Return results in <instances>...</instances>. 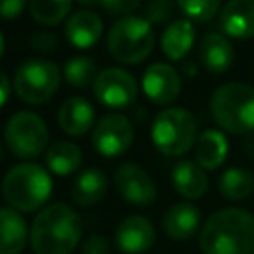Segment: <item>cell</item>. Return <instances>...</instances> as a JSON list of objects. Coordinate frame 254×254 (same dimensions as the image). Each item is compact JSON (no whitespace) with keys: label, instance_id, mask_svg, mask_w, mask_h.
Returning <instances> with one entry per match:
<instances>
[{"label":"cell","instance_id":"cell-33","mask_svg":"<svg viewBox=\"0 0 254 254\" xmlns=\"http://www.w3.org/2000/svg\"><path fill=\"white\" fill-rule=\"evenodd\" d=\"M81 254H109V242L103 236L93 234L83 242Z\"/></svg>","mask_w":254,"mask_h":254},{"label":"cell","instance_id":"cell-32","mask_svg":"<svg viewBox=\"0 0 254 254\" xmlns=\"http://www.w3.org/2000/svg\"><path fill=\"white\" fill-rule=\"evenodd\" d=\"M28 0H0V18L4 20H16L24 8H26Z\"/></svg>","mask_w":254,"mask_h":254},{"label":"cell","instance_id":"cell-15","mask_svg":"<svg viewBox=\"0 0 254 254\" xmlns=\"http://www.w3.org/2000/svg\"><path fill=\"white\" fill-rule=\"evenodd\" d=\"M198 62L210 73H224L234 62L232 44L224 34L208 32L198 44Z\"/></svg>","mask_w":254,"mask_h":254},{"label":"cell","instance_id":"cell-6","mask_svg":"<svg viewBox=\"0 0 254 254\" xmlns=\"http://www.w3.org/2000/svg\"><path fill=\"white\" fill-rule=\"evenodd\" d=\"M151 139L157 151L167 157H181L196 143V123L185 107L159 111L151 125Z\"/></svg>","mask_w":254,"mask_h":254},{"label":"cell","instance_id":"cell-22","mask_svg":"<svg viewBox=\"0 0 254 254\" xmlns=\"http://www.w3.org/2000/svg\"><path fill=\"white\" fill-rule=\"evenodd\" d=\"M28 240V226L14 208H0V254H20Z\"/></svg>","mask_w":254,"mask_h":254},{"label":"cell","instance_id":"cell-36","mask_svg":"<svg viewBox=\"0 0 254 254\" xmlns=\"http://www.w3.org/2000/svg\"><path fill=\"white\" fill-rule=\"evenodd\" d=\"M2 157H4V147H2V143H0V161H2Z\"/></svg>","mask_w":254,"mask_h":254},{"label":"cell","instance_id":"cell-35","mask_svg":"<svg viewBox=\"0 0 254 254\" xmlns=\"http://www.w3.org/2000/svg\"><path fill=\"white\" fill-rule=\"evenodd\" d=\"M2 54H4V36L0 34V58H2Z\"/></svg>","mask_w":254,"mask_h":254},{"label":"cell","instance_id":"cell-2","mask_svg":"<svg viewBox=\"0 0 254 254\" xmlns=\"http://www.w3.org/2000/svg\"><path fill=\"white\" fill-rule=\"evenodd\" d=\"M81 238V220L77 212L64 204L54 202L42 208L30 230V242L36 254H69Z\"/></svg>","mask_w":254,"mask_h":254},{"label":"cell","instance_id":"cell-10","mask_svg":"<svg viewBox=\"0 0 254 254\" xmlns=\"http://www.w3.org/2000/svg\"><path fill=\"white\" fill-rule=\"evenodd\" d=\"M93 93H95L97 101L103 103L105 107L121 109L135 101L137 81L127 69L105 67L99 71V75L93 83Z\"/></svg>","mask_w":254,"mask_h":254},{"label":"cell","instance_id":"cell-18","mask_svg":"<svg viewBox=\"0 0 254 254\" xmlns=\"http://www.w3.org/2000/svg\"><path fill=\"white\" fill-rule=\"evenodd\" d=\"M101 32H103V22L91 10H77L65 22V36L79 50H87L93 44H97Z\"/></svg>","mask_w":254,"mask_h":254},{"label":"cell","instance_id":"cell-24","mask_svg":"<svg viewBox=\"0 0 254 254\" xmlns=\"http://www.w3.org/2000/svg\"><path fill=\"white\" fill-rule=\"evenodd\" d=\"M46 165L54 175L65 177L79 169L81 165V149L69 141L54 143L46 153Z\"/></svg>","mask_w":254,"mask_h":254},{"label":"cell","instance_id":"cell-11","mask_svg":"<svg viewBox=\"0 0 254 254\" xmlns=\"http://www.w3.org/2000/svg\"><path fill=\"white\" fill-rule=\"evenodd\" d=\"M113 185L121 198L135 206H149L157 198V187L151 175L137 163H123L113 173Z\"/></svg>","mask_w":254,"mask_h":254},{"label":"cell","instance_id":"cell-28","mask_svg":"<svg viewBox=\"0 0 254 254\" xmlns=\"http://www.w3.org/2000/svg\"><path fill=\"white\" fill-rule=\"evenodd\" d=\"M179 10L190 22H208L220 10V0H177Z\"/></svg>","mask_w":254,"mask_h":254},{"label":"cell","instance_id":"cell-8","mask_svg":"<svg viewBox=\"0 0 254 254\" xmlns=\"http://www.w3.org/2000/svg\"><path fill=\"white\" fill-rule=\"evenodd\" d=\"M48 127L44 119L34 111L14 113L4 129V141L8 149L20 159H34L48 147Z\"/></svg>","mask_w":254,"mask_h":254},{"label":"cell","instance_id":"cell-20","mask_svg":"<svg viewBox=\"0 0 254 254\" xmlns=\"http://www.w3.org/2000/svg\"><path fill=\"white\" fill-rule=\"evenodd\" d=\"M192 44H194V26L187 18L171 22L161 36V50L173 62L183 60L190 52Z\"/></svg>","mask_w":254,"mask_h":254},{"label":"cell","instance_id":"cell-9","mask_svg":"<svg viewBox=\"0 0 254 254\" xmlns=\"http://www.w3.org/2000/svg\"><path fill=\"white\" fill-rule=\"evenodd\" d=\"M133 137H135L133 125L125 115L107 113L95 123L93 135H91V143H93V147H95V151L99 155H103V157H119L131 147Z\"/></svg>","mask_w":254,"mask_h":254},{"label":"cell","instance_id":"cell-27","mask_svg":"<svg viewBox=\"0 0 254 254\" xmlns=\"http://www.w3.org/2000/svg\"><path fill=\"white\" fill-rule=\"evenodd\" d=\"M73 0H30V14L44 26L60 24L71 10Z\"/></svg>","mask_w":254,"mask_h":254},{"label":"cell","instance_id":"cell-13","mask_svg":"<svg viewBox=\"0 0 254 254\" xmlns=\"http://www.w3.org/2000/svg\"><path fill=\"white\" fill-rule=\"evenodd\" d=\"M155 242V226L149 218L133 214L115 228V246L125 254H143Z\"/></svg>","mask_w":254,"mask_h":254},{"label":"cell","instance_id":"cell-31","mask_svg":"<svg viewBox=\"0 0 254 254\" xmlns=\"http://www.w3.org/2000/svg\"><path fill=\"white\" fill-rule=\"evenodd\" d=\"M30 44L36 52H52L58 46V38L52 32H36L30 38Z\"/></svg>","mask_w":254,"mask_h":254},{"label":"cell","instance_id":"cell-3","mask_svg":"<svg viewBox=\"0 0 254 254\" xmlns=\"http://www.w3.org/2000/svg\"><path fill=\"white\" fill-rule=\"evenodd\" d=\"M210 115L230 135L254 131V87L242 81L222 83L210 97Z\"/></svg>","mask_w":254,"mask_h":254},{"label":"cell","instance_id":"cell-29","mask_svg":"<svg viewBox=\"0 0 254 254\" xmlns=\"http://www.w3.org/2000/svg\"><path fill=\"white\" fill-rule=\"evenodd\" d=\"M177 0H149L147 4V20L151 24H165L175 16Z\"/></svg>","mask_w":254,"mask_h":254},{"label":"cell","instance_id":"cell-1","mask_svg":"<svg viewBox=\"0 0 254 254\" xmlns=\"http://www.w3.org/2000/svg\"><path fill=\"white\" fill-rule=\"evenodd\" d=\"M202 254H254V214L244 208H220L200 228Z\"/></svg>","mask_w":254,"mask_h":254},{"label":"cell","instance_id":"cell-30","mask_svg":"<svg viewBox=\"0 0 254 254\" xmlns=\"http://www.w3.org/2000/svg\"><path fill=\"white\" fill-rule=\"evenodd\" d=\"M97 4L113 14H131L141 4V0H97Z\"/></svg>","mask_w":254,"mask_h":254},{"label":"cell","instance_id":"cell-23","mask_svg":"<svg viewBox=\"0 0 254 254\" xmlns=\"http://www.w3.org/2000/svg\"><path fill=\"white\" fill-rule=\"evenodd\" d=\"M107 190V177L99 169H85L81 171L71 187V198L79 206H91L105 196Z\"/></svg>","mask_w":254,"mask_h":254},{"label":"cell","instance_id":"cell-14","mask_svg":"<svg viewBox=\"0 0 254 254\" xmlns=\"http://www.w3.org/2000/svg\"><path fill=\"white\" fill-rule=\"evenodd\" d=\"M218 28L236 40L254 38V0H228L220 10Z\"/></svg>","mask_w":254,"mask_h":254},{"label":"cell","instance_id":"cell-12","mask_svg":"<svg viewBox=\"0 0 254 254\" xmlns=\"http://www.w3.org/2000/svg\"><path fill=\"white\" fill-rule=\"evenodd\" d=\"M143 91L153 103H173L181 93V75L169 64H151L143 73Z\"/></svg>","mask_w":254,"mask_h":254},{"label":"cell","instance_id":"cell-25","mask_svg":"<svg viewBox=\"0 0 254 254\" xmlns=\"http://www.w3.org/2000/svg\"><path fill=\"white\" fill-rule=\"evenodd\" d=\"M218 190L226 200H244L254 190V175L242 167H230L220 175Z\"/></svg>","mask_w":254,"mask_h":254},{"label":"cell","instance_id":"cell-19","mask_svg":"<svg viewBox=\"0 0 254 254\" xmlns=\"http://www.w3.org/2000/svg\"><path fill=\"white\" fill-rule=\"evenodd\" d=\"M171 179H173V187L175 190L185 196V198H200L204 192H206V187H208V179L204 175V169L194 163V161H179L175 167H173V173H171Z\"/></svg>","mask_w":254,"mask_h":254},{"label":"cell","instance_id":"cell-17","mask_svg":"<svg viewBox=\"0 0 254 254\" xmlns=\"http://www.w3.org/2000/svg\"><path fill=\"white\" fill-rule=\"evenodd\" d=\"M200 224V210L190 202H177L163 214V230L173 240L190 238Z\"/></svg>","mask_w":254,"mask_h":254},{"label":"cell","instance_id":"cell-7","mask_svg":"<svg viewBox=\"0 0 254 254\" xmlns=\"http://www.w3.org/2000/svg\"><path fill=\"white\" fill-rule=\"evenodd\" d=\"M60 67L48 60H26L14 73L16 95L32 105H40L52 99L60 87Z\"/></svg>","mask_w":254,"mask_h":254},{"label":"cell","instance_id":"cell-16","mask_svg":"<svg viewBox=\"0 0 254 254\" xmlns=\"http://www.w3.org/2000/svg\"><path fill=\"white\" fill-rule=\"evenodd\" d=\"M93 119H95V111L93 105L79 95L67 97L58 111V125L64 133L67 135H83L93 127Z\"/></svg>","mask_w":254,"mask_h":254},{"label":"cell","instance_id":"cell-21","mask_svg":"<svg viewBox=\"0 0 254 254\" xmlns=\"http://www.w3.org/2000/svg\"><path fill=\"white\" fill-rule=\"evenodd\" d=\"M228 155V141L222 131L218 129H206L198 135L196 139V149H194V159L204 171H214L218 169Z\"/></svg>","mask_w":254,"mask_h":254},{"label":"cell","instance_id":"cell-5","mask_svg":"<svg viewBox=\"0 0 254 254\" xmlns=\"http://www.w3.org/2000/svg\"><path fill=\"white\" fill-rule=\"evenodd\" d=\"M155 46L153 24L141 16H123L119 18L107 36V50L113 60L121 64H139L143 62Z\"/></svg>","mask_w":254,"mask_h":254},{"label":"cell","instance_id":"cell-4","mask_svg":"<svg viewBox=\"0 0 254 254\" xmlns=\"http://www.w3.org/2000/svg\"><path fill=\"white\" fill-rule=\"evenodd\" d=\"M2 194L10 208L18 212L38 210L52 194V177L38 163H20L6 173Z\"/></svg>","mask_w":254,"mask_h":254},{"label":"cell","instance_id":"cell-34","mask_svg":"<svg viewBox=\"0 0 254 254\" xmlns=\"http://www.w3.org/2000/svg\"><path fill=\"white\" fill-rule=\"evenodd\" d=\"M8 95H10V79L6 77L4 71H0V107L8 101Z\"/></svg>","mask_w":254,"mask_h":254},{"label":"cell","instance_id":"cell-26","mask_svg":"<svg viewBox=\"0 0 254 254\" xmlns=\"http://www.w3.org/2000/svg\"><path fill=\"white\" fill-rule=\"evenodd\" d=\"M64 75H65V81L73 87H85L89 83L93 85L99 75L97 62L89 56H75L65 64Z\"/></svg>","mask_w":254,"mask_h":254}]
</instances>
